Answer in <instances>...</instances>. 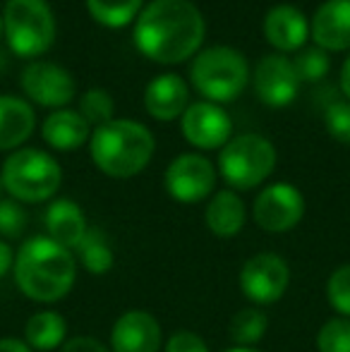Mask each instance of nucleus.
<instances>
[{"mask_svg":"<svg viewBox=\"0 0 350 352\" xmlns=\"http://www.w3.org/2000/svg\"><path fill=\"white\" fill-rule=\"evenodd\" d=\"M75 252L80 256L82 266L91 276L108 274L113 269V264H116V256H113V250L108 245L106 232L98 230V228H89L87 235L82 237V242L75 247Z\"/></svg>","mask_w":350,"mask_h":352,"instance_id":"nucleus-23","label":"nucleus"},{"mask_svg":"<svg viewBox=\"0 0 350 352\" xmlns=\"http://www.w3.org/2000/svg\"><path fill=\"white\" fill-rule=\"evenodd\" d=\"M154 135L142 122L113 118L101 127H94L89 137V153L94 166L108 177L125 180L149 166L154 156Z\"/></svg>","mask_w":350,"mask_h":352,"instance_id":"nucleus-3","label":"nucleus"},{"mask_svg":"<svg viewBox=\"0 0 350 352\" xmlns=\"http://www.w3.org/2000/svg\"><path fill=\"white\" fill-rule=\"evenodd\" d=\"M276 168V148L262 135H238L219 153V170L233 190L259 187Z\"/></svg>","mask_w":350,"mask_h":352,"instance_id":"nucleus-7","label":"nucleus"},{"mask_svg":"<svg viewBox=\"0 0 350 352\" xmlns=\"http://www.w3.org/2000/svg\"><path fill=\"white\" fill-rule=\"evenodd\" d=\"M8 46L19 58H39L56 41V17L46 0H8L3 10Z\"/></svg>","mask_w":350,"mask_h":352,"instance_id":"nucleus-6","label":"nucleus"},{"mask_svg":"<svg viewBox=\"0 0 350 352\" xmlns=\"http://www.w3.org/2000/svg\"><path fill=\"white\" fill-rule=\"evenodd\" d=\"M27 211L22 209V204L14 199H3L0 201V240H17L22 237V232L27 230Z\"/></svg>","mask_w":350,"mask_h":352,"instance_id":"nucleus-30","label":"nucleus"},{"mask_svg":"<svg viewBox=\"0 0 350 352\" xmlns=\"http://www.w3.org/2000/svg\"><path fill=\"white\" fill-rule=\"evenodd\" d=\"M14 283L29 300L53 305L67 297L77 280V256L48 235L22 242L14 254Z\"/></svg>","mask_w":350,"mask_h":352,"instance_id":"nucleus-2","label":"nucleus"},{"mask_svg":"<svg viewBox=\"0 0 350 352\" xmlns=\"http://www.w3.org/2000/svg\"><path fill=\"white\" fill-rule=\"evenodd\" d=\"M65 333H67L65 316L53 309L36 311V314L29 316L27 326H24V343L32 350L51 352L65 343Z\"/></svg>","mask_w":350,"mask_h":352,"instance_id":"nucleus-22","label":"nucleus"},{"mask_svg":"<svg viewBox=\"0 0 350 352\" xmlns=\"http://www.w3.org/2000/svg\"><path fill=\"white\" fill-rule=\"evenodd\" d=\"M161 324L144 309H130L118 316L111 331V352H159Z\"/></svg>","mask_w":350,"mask_h":352,"instance_id":"nucleus-14","label":"nucleus"},{"mask_svg":"<svg viewBox=\"0 0 350 352\" xmlns=\"http://www.w3.org/2000/svg\"><path fill=\"white\" fill-rule=\"evenodd\" d=\"M312 38L324 51L350 48V0H327L312 17Z\"/></svg>","mask_w":350,"mask_h":352,"instance_id":"nucleus-16","label":"nucleus"},{"mask_svg":"<svg viewBox=\"0 0 350 352\" xmlns=\"http://www.w3.org/2000/svg\"><path fill=\"white\" fill-rule=\"evenodd\" d=\"M0 34H3V14H0Z\"/></svg>","mask_w":350,"mask_h":352,"instance_id":"nucleus-39","label":"nucleus"},{"mask_svg":"<svg viewBox=\"0 0 350 352\" xmlns=\"http://www.w3.org/2000/svg\"><path fill=\"white\" fill-rule=\"evenodd\" d=\"M3 192H5V187H3V180H0V201H3Z\"/></svg>","mask_w":350,"mask_h":352,"instance_id":"nucleus-38","label":"nucleus"},{"mask_svg":"<svg viewBox=\"0 0 350 352\" xmlns=\"http://www.w3.org/2000/svg\"><path fill=\"white\" fill-rule=\"evenodd\" d=\"M254 91L266 106L283 108L298 96L300 79L293 70V63L285 56H264L254 67Z\"/></svg>","mask_w":350,"mask_h":352,"instance_id":"nucleus-13","label":"nucleus"},{"mask_svg":"<svg viewBox=\"0 0 350 352\" xmlns=\"http://www.w3.org/2000/svg\"><path fill=\"white\" fill-rule=\"evenodd\" d=\"M0 352H34L19 338H0Z\"/></svg>","mask_w":350,"mask_h":352,"instance_id":"nucleus-35","label":"nucleus"},{"mask_svg":"<svg viewBox=\"0 0 350 352\" xmlns=\"http://www.w3.org/2000/svg\"><path fill=\"white\" fill-rule=\"evenodd\" d=\"M204 41V17L190 0H154L140 12L135 46L161 65L182 63Z\"/></svg>","mask_w":350,"mask_h":352,"instance_id":"nucleus-1","label":"nucleus"},{"mask_svg":"<svg viewBox=\"0 0 350 352\" xmlns=\"http://www.w3.org/2000/svg\"><path fill=\"white\" fill-rule=\"evenodd\" d=\"M195 89L211 103H228L245 91L250 65L240 51L230 46H211L195 56L190 65Z\"/></svg>","mask_w":350,"mask_h":352,"instance_id":"nucleus-5","label":"nucleus"},{"mask_svg":"<svg viewBox=\"0 0 350 352\" xmlns=\"http://www.w3.org/2000/svg\"><path fill=\"white\" fill-rule=\"evenodd\" d=\"M319 352H350V319L333 316L317 333Z\"/></svg>","mask_w":350,"mask_h":352,"instance_id":"nucleus-28","label":"nucleus"},{"mask_svg":"<svg viewBox=\"0 0 350 352\" xmlns=\"http://www.w3.org/2000/svg\"><path fill=\"white\" fill-rule=\"evenodd\" d=\"M166 352H209V345L204 343L201 336L195 331H175L168 340H166Z\"/></svg>","mask_w":350,"mask_h":352,"instance_id":"nucleus-32","label":"nucleus"},{"mask_svg":"<svg viewBox=\"0 0 350 352\" xmlns=\"http://www.w3.org/2000/svg\"><path fill=\"white\" fill-rule=\"evenodd\" d=\"M245 221H248L245 201L240 199L233 190L216 192L209 204H206L204 223L216 237H221V240H228V237L238 235L245 228Z\"/></svg>","mask_w":350,"mask_h":352,"instance_id":"nucleus-19","label":"nucleus"},{"mask_svg":"<svg viewBox=\"0 0 350 352\" xmlns=\"http://www.w3.org/2000/svg\"><path fill=\"white\" fill-rule=\"evenodd\" d=\"M3 187L19 204H39L61 190L63 170L51 153L41 148H17L3 163Z\"/></svg>","mask_w":350,"mask_h":352,"instance_id":"nucleus-4","label":"nucleus"},{"mask_svg":"<svg viewBox=\"0 0 350 352\" xmlns=\"http://www.w3.org/2000/svg\"><path fill=\"white\" fill-rule=\"evenodd\" d=\"M89 14L103 27H125L140 14L142 0H87Z\"/></svg>","mask_w":350,"mask_h":352,"instance_id":"nucleus-25","label":"nucleus"},{"mask_svg":"<svg viewBox=\"0 0 350 352\" xmlns=\"http://www.w3.org/2000/svg\"><path fill=\"white\" fill-rule=\"evenodd\" d=\"M166 192L180 204H197L211 197L216 187V168L199 153H182L166 168Z\"/></svg>","mask_w":350,"mask_h":352,"instance_id":"nucleus-9","label":"nucleus"},{"mask_svg":"<svg viewBox=\"0 0 350 352\" xmlns=\"http://www.w3.org/2000/svg\"><path fill=\"white\" fill-rule=\"evenodd\" d=\"M182 135L197 148H223L233 135V122L219 103L197 101L182 113Z\"/></svg>","mask_w":350,"mask_h":352,"instance_id":"nucleus-12","label":"nucleus"},{"mask_svg":"<svg viewBox=\"0 0 350 352\" xmlns=\"http://www.w3.org/2000/svg\"><path fill=\"white\" fill-rule=\"evenodd\" d=\"M264 36L276 51H300L309 36V22L295 5H276L264 17Z\"/></svg>","mask_w":350,"mask_h":352,"instance_id":"nucleus-15","label":"nucleus"},{"mask_svg":"<svg viewBox=\"0 0 350 352\" xmlns=\"http://www.w3.org/2000/svg\"><path fill=\"white\" fill-rule=\"evenodd\" d=\"M46 232L51 240H56L58 245H63L65 250H75L82 242V237L87 235V216L82 211L80 204H75L72 199H56L46 209Z\"/></svg>","mask_w":350,"mask_h":352,"instance_id":"nucleus-18","label":"nucleus"},{"mask_svg":"<svg viewBox=\"0 0 350 352\" xmlns=\"http://www.w3.org/2000/svg\"><path fill=\"white\" fill-rule=\"evenodd\" d=\"M223 352H259V350H254V348H238V345H235V348L223 350Z\"/></svg>","mask_w":350,"mask_h":352,"instance_id":"nucleus-37","label":"nucleus"},{"mask_svg":"<svg viewBox=\"0 0 350 352\" xmlns=\"http://www.w3.org/2000/svg\"><path fill=\"white\" fill-rule=\"evenodd\" d=\"M327 300L338 311V316L350 319V264H343L329 276L327 280Z\"/></svg>","mask_w":350,"mask_h":352,"instance_id":"nucleus-29","label":"nucleus"},{"mask_svg":"<svg viewBox=\"0 0 350 352\" xmlns=\"http://www.w3.org/2000/svg\"><path fill=\"white\" fill-rule=\"evenodd\" d=\"M24 94H27L32 101L41 103L48 108H63L75 98V79L65 67L56 65V63H29L22 70L19 77Z\"/></svg>","mask_w":350,"mask_h":352,"instance_id":"nucleus-11","label":"nucleus"},{"mask_svg":"<svg viewBox=\"0 0 350 352\" xmlns=\"http://www.w3.org/2000/svg\"><path fill=\"white\" fill-rule=\"evenodd\" d=\"M293 70L298 74L300 82H317L331 67V60H329V53L319 46L312 48H300V53L293 58Z\"/></svg>","mask_w":350,"mask_h":352,"instance_id":"nucleus-27","label":"nucleus"},{"mask_svg":"<svg viewBox=\"0 0 350 352\" xmlns=\"http://www.w3.org/2000/svg\"><path fill=\"white\" fill-rule=\"evenodd\" d=\"M290 285V269L285 259L271 252L250 256L240 269V290L254 305H274Z\"/></svg>","mask_w":350,"mask_h":352,"instance_id":"nucleus-8","label":"nucleus"},{"mask_svg":"<svg viewBox=\"0 0 350 352\" xmlns=\"http://www.w3.org/2000/svg\"><path fill=\"white\" fill-rule=\"evenodd\" d=\"M113 108H116V103H113V96L106 89H89L80 98V116L94 127H101L106 122H111Z\"/></svg>","mask_w":350,"mask_h":352,"instance_id":"nucleus-26","label":"nucleus"},{"mask_svg":"<svg viewBox=\"0 0 350 352\" xmlns=\"http://www.w3.org/2000/svg\"><path fill=\"white\" fill-rule=\"evenodd\" d=\"M341 91L350 98V56L341 67Z\"/></svg>","mask_w":350,"mask_h":352,"instance_id":"nucleus-36","label":"nucleus"},{"mask_svg":"<svg viewBox=\"0 0 350 352\" xmlns=\"http://www.w3.org/2000/svg\"><path fill=\"white\" fill-rule=\"evenodd\" d=\"M14 266V252L12 247L8 245L5 240H0V278L8 276V271Z\"/></svg>","mask_w":350,"mask_h":352,"instance_id":"nucleus-34","label":"nucleus"},{"mask_svg":"<svg viewBox=\"0 0 350 352\" xmlns=\"http://www.w3.org/2000/svg\"><path fill=\"white\" fill-rule=\"evenodd\" d=\"M36 116L27 101L17 96H0V151L22 146L32 137Z\"/></svg>","mask_w":350,"mask_h":352,"instance_id":"nucleus-21","label":"nucleus"},{"mask_svg":"<svg viewBox=\"0 0 350 352\" xmlns=\"http://www.w3.org/2000/svg\"><path fill=\"white\" fill-rule=\"evenodd\" d=\"M252 216L254 223L266 232H288L303 221L305 197L295 185L274 182L254 199Z\"/></svg>","mask_w":350,"mask_h":352,"instance_id":"nucleus-10","label":"nucleus"},{"mask_svg":"<svg viewBox=\"0 0 350 352\" xmlns=\"http://www.w3.org/2000/svg\"><path fill=\"white\" fill-rule=\"evenodd\" d=\"M324 125L333 140L350 144V101H333L324 113Z\"/></svg>","mask_w":350,"mask_h":352,"instance_id":"nucleus-31","label":"nucleus"},{"mask_svg":"<svg viewBox=\"0 0 350 352\" xmlns=\"http://www.w3.org/2000/svg\"><path fill=\"white\" fill-rule=\"evenodd\" d=\"M190 98V89L177 74H159L146 84L144 91V106L146 113L156 120H175L177 116L185 113Z\"/></svg>","mask_w":350,"mask_h":352,"instance_id":"nucleus-17","label":"nucleus"},{"mask_svg":"<svg viewBox=\"0 0 350 352\" xmlns=\"http://www.w3.org/2000/svg\"><path fill=\"white\" fill-rule=\"evenodd\" d=\"M266 326H269V319L262 309H254V307H248V309H240L238 314L230 319L228 333L230 340H233L238 348H252L259 340L264 338Z\"/></svg>","mask_w":350,"mask_h":352,"instance_id":"nucleus-24","label":"nucleus"},{"mask_svg":"<svg viewBox=\"0 0 350 352\" xmlns=\"http://www.w3.org/2000/svg\"><path fill=\"white\" fill-rule=\"evenodd\" d=\"M61 352H111V348H106L101 340L91 338V336H75L63 343Z\"/></svg>","mask_w":350,"mask_h":352,"instance_id":"nucleus-33","label":"nucleus"},{"mask_svg":"<svg viewBox=\"0 0 350 352\" xmlns=\"http://www.w3.org/2000/svg\"><path fill=\"white\" fill-rule=\"evenodd\" d=\"M91 132V125L80 116L77 111L70 108H61L53 111L51 116L43 120L41 135L48 146L58 148V151H75L85 144Z\"/></svg>","mask_w":350,"mask_h":352,"instance_id":"nucleus-20","label":"nucleus"}]
</instances>
